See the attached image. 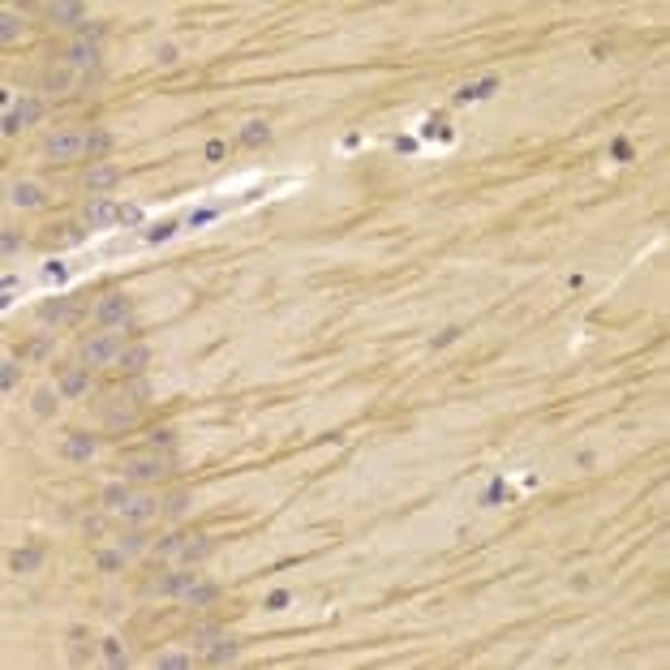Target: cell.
Wrapping results in <instances>:
<instances>
[{
  "mask_svg": "<svg viewBox=\"0 0 670 670\" xmlns=\"http://www.w3.org/2000/svg\"><path fill=\"white\" fill-rule=\"evenodd\" d=\"M78 357H82V365H112L121 357V340L117 335H86L78 344Z\"/></svg>",
  "mask_w": 670,
  "mask_h": 670,
  "instance_id": "1",
  "label": "cell"
},
{
  "mask_svg": "<svg viewBox=\"0 0 670 670\" xmlns=\"http://www.w3.org/2000/svg\"><path fill=\"white\" fill-rule=\"evenodd\" d=\"M163 473H172V460H168L159 447H155V452H146V456H129V460H125V477H129V481H155V477H163Z\"/></svg>",
  "mask_w": 670,
  "mask_h": 670,
  "instance_id": "2",
  "label": "cell"
},
{
  "mask_svg": "<svg viewBox=\"0 0 670 670\" xmlns=\"http://www.w3.org/2000/svg\"><path fill=\"white\" fill-rule=\"evenodd\" d=\"M129 314H134L129 293H107L95 301V322H103V327H121V322H129Z\"/></svg>",
  "mask_w": 670,
  "mask_h": 670,
  "instance_id": "3",
  "label": "cell"
},
{
  "mask_svg": "<svg viewBox=\"0 0 670 670\" xmlns=\"http://www.w3.org/2000/svg\"><path fill=\"white\" fill-rule=\"evenodd\" d=\"M82 151H86V134H78V129L47 134V142H43V155H52V159H74Z\"/></svg>",
  "mask_w": 670,
  "mask_h": 670,
  "instance_id": "4",
  "label": "cell"
},
{
  "mask_svg": "<svg viewBox=\"0 0 670 670\" xmlns=\"http://www.w3.org/2000/svg\"><path fill=\"white\" fill-rule=\"evenodd\" d=\"M43 117V103L39 99H18L9 112H5V134H18L22 125H35Z\"/></svg>",
  "mask_w": 670,
  "mask_h": 670,
  "instance_id": "5",
  "label": "cell"
},
{
  "mask_svg": "<svg viewBox=\"0 0 670 670\" xmlns=\"http://www.w3.org/2000/svg\"><path fill=\"white\" fill-rule=\"evenodd\" d=\"M65 65L69 69H95L99 65V43H90V39H74L69 47H65Z\"/></svg>",
  "mask_w": 670,
  "mask_h": 670,
  "instance_id": "6",
  "label": "cell"
},
{
  "mask_svg": "<svg viewBox=\"0 0 670 670\" xmlns=\"http://www.w3.org/2000/svg\"><path fill=\"white\" fill-rule=\"evenodd\" d=\"M86 387H90V365H69V370H61V382H56V391L69 400L86 396Z\"/></svg>",
  "mask_w": 670,
  "mask_h": 670,
  "instance_id": "7",
  "label": "cell"
},
{
  "mask_svg": "<svg viewBox=\"0 0 670 670\" xmlns=\"http://www.w3.org/2000/svg\"><path fill=\"white\" fill-rule=\"evenodd\" d=\"M198 584V576L189 572V568H181V572H168V576H159L155 584H151V593H163V597H181L185 589H194Z\"/></svg>",
  "mask_w": 670,
  "mask_h": 670,
  "instance_id": "8",
  "label": "cell"
},
{
  "mask_svg": "<svg viewBox=\"0 0 670 670\" xmlns=\"http://www.w3.org/2000/svg\"><path fill=\"white\" fill-rule=\"evenodd\" d=\"M155 512H163V502L159 498H151V494H134L125 507H121V516L129 520V524H142V520H151Z\"/></svg>",
  "mask_w": 670,
  "mask_h": 670,
  "instance_id": "9",
  "label": "cell"
},
{
  "mask_svg": "<svg viewBox=\"0 0 670 670\" xmlns=\"http://www.w3.org/2000/svg\"><path fill=\"white\" fill-rule=\"evenodd\" d=\"M117 211H121V206H112L107 198H90L82 215H86V223H90V228L99 233V228H112V223H117Z\"/></svg>",
  "mask_w": 670,
  "mask_h": 670,
  "instance_id": "10",
  "label": "cell"
},
{
  "mask_svg": "<svg viewBox=\"0 0 670 670\" xmlns=\"http://www.w3.org/2000/svg\"><path fill=\"white\" fill-rule=\"evenodd\" d=\"M39 568H43V550H39V546H22V550L9 554V572H13V576H30V572H39Z\"/></svg>",
  "mask_w": 670,
  "mask_h": 670,
  "instance_id": "11",
  "label": "cell"
},
{
  "mask_svg": "<svg viewBox=\"0 0 670 670\" xmlns=\"http://www.w3.org/2000/svg\"><path fill=\"white\" fill-rule=\"evenodd\" d=\"M35 314H39L43 327H56V322H65V318L74 314V301H69V297H47V301H39Z\"/></svg>",
  "mask_w": 670,
  "mask_h": 670,
  "instance_id": "12",
  "label": "cell"
},
{
  "mask_svg": "<svg viewBox=\"0 0 670 670\" xmlns=\"http://www.w3.org/2000/svg\"><path fill=\"white\" fill-rule=\"evenodd\" d=\"M117 365H121L129 378H138V374H146V365H151V348H146V344H129V348H121Z\"/></svg>",
  "mask_w": 670,
  "mask_h": 670,
  "instance_id": "13",
  "label": "cell"
},
{
  "mask_svg": "<svg viewBox=\"0 0 670 670\" xmlns=\"http://www.w3.org/2000/svg\"><path fill=\"white\" fill-rule=\"evenodd\" d=\"M134 396H121V400H112L107 409H103V421L112 425V430H125V425H134V417H138V409L129 404Z\"/></svg>",
  "mask_w": 670,
  "mask_h": 670,
  "instance_id": "14",
  "label": "cell"
},
{
  "mask_svg": "<svg viewBox=\"0 0 670 670\" xmlns=\"http://www.w3.org/2000/svg\"><path fill=\"white\" fill-rule=\"evenodd\" d=\"M61 456H65V460H78V464L90 460V456H95V438H90V434H69V438L61 442Z\"/></svg>",
  "mask_w": 670,
  "mask_h": 670,
  "instance_id": "15",
  "label": "cell"
},
{
  "mask_svg": "<svg viewBox=\"0 0 670 670\" xmlns=\"http://www.w3.org/2000/svg\"><path fill=\"white\" fill-rule=\"evenodd\" d=\"M47 18L56 26H86V5H47Z\"/></svg>",
  "mask_w": 670,
  "mask_h": 670,
  "instance_id": "16",
  "label": "cell"
},
{
  "mask_svg": "<svg viewBox=\"0 0 670 670\" xmlns=\"http://www.w3.org/2000/svg\"><path fill=\"white\" fill-rule=\"evenodd\" d=\"M202 653H206V662H211V666H223V662H237V657H241L237 640H228V636H219V640H211V645H206Z\"/></svg>",
  "mask_w": 670,
  "mask_h": 670,
  "instance_id": "17",
  "label": "cell"
},
{
  "mask_svg": "<svg viewBox=\"0 0 670 670\" xmlns=\"http://www.w3.org/2000/svg\"><path fill=\"white\" fill-rule=\"evenodd\" d=\"M498 90V78H481V82H473V86H460L456 90V103H477V99H490Z\"/></svg>",
  "mask_w": 670,
  "mask_h": 670,
  "instance_id": "18",
  "label": "cell"
},
{
  "mask_svg": "<svg viewBox=\"0 0 670 670\" xmlns=\"http://www.w3.org/2000/svg\"><path fill=\"white\" fill-rule=\"evenodd\" d=\"M9 202H13V206H39V202H43V189H39L35 181H18V185H9Z\"/></svg>",
  "mask_w": 670,
  "mask_h": 670,
  "instance_id": "19",
  "label": "cell"
},
{
  "mask_svg": "<svg viewBox=\"0 0 670 670\" xmlns=\"http://www.w3.org/2000/svg\"><path fill=\"white\" fill-rule=\"evenodd\" d=\"M206 554H211V541L198 533V537H185V541H181V554H177V558L189 568V563H198V558H206Z\"/></svg>",
  "mask_w": 670,
  "mask_h": 670,
  "instance_id": "20",
  "label": "cell"
},
{
  "mask_svg": "<svg viewBox=\"0 0 670 670\" xmlns=\"http://www.w3.org/2000/svg\"><path fill=\"white\" fill-rule=\"evenodd\" d=\"M117 168H107V163H95V168H86V185L99 194V189H107V185H117Z\"/></svg>",
  "mask_w": 670,
  "mask_h": 670,
  "instance_id": "21",
  "label": "cell"
},
{
  "mask_svg": "<svg viewBox=\"0 0 670 670\" xmlns=\"http://www.w3.org/2000/svg\"><path fill=\"white\" fill-rule=\"evenodd\" d=\"M421 138H425V142H452L456 134L447 129V121H442V117H425V121H421Z\"/></svg>",
  "mask_w": 670,
  "mask_h": 670,
  "instance_id": "22",
  "label": "cell"
},
{
  "mask_svg": "<svg viewBox=\"0 0 670 670\" xmlns=\"http://www.w3.org/2000/svg\"><path fill=\"white\" fill-rule=\"evenodd\" d=\"M177 228H181V219H163V223H151V228H146V237H142V241H146V245H159V241H172V237H177Z\"/></svg>",
  "mask_w": 670,
  "mask_h": 670,
  "instance_id": "23",
  "label": "cell"
},
{
  "mask_svg": "<svg viewBox=\"0 0 670 670\" xmlns=\"http://www.w3.org/2000/svg\"><path fill=\"white\" fill-rule=\"evenodd\" d=\"M266 142H271V125L266 121H249L241 129V146H266Z\"/></svg>",
  "mask_w": 670,
  "mask_h": 670,
  "instance_id": "24",
  "label": "cell"
},
{
  "mask_svg": "<svg viewBox=\"0 0 670 670\" xmlns=\"http://www.w3.org/2000/svg\"><path fill=\"white\" fill-rule=\"evenodd\" d=\"M215 597H219V589H215V584H202V580H198L194 589H185V593H181V601H185V606H211Z\"/></svg>",
  "mask_w": 670,
  "mask_h": 670,
  "instance_id": "25",
  "label": "cell"
},
{
  "mask_svg": "<svg viewBox=\"0 0 670 670\" xmlns=\"http://www.w3.org/2000/svg\"><path fill=\"white\" fill-rule=\"evenodd\" d=\"M30 409H35V417H52V413H56V387H39L35 400H30Z\"/></svg>",
  "mask_w": 670,
  "mask_h": 670,
  "instance_id": "26",
  "label": "cell"
},
{
  "mask_svg": "<svg viewBox=\"0 0 670 670\" xmlns=\"http://www.w3.org/2000/svg\"><path fill=\"white\" fill-rule=\"evenodd\" d=\"M129 498H134V490H129V486H107V490H103V507H112V512H121V507H125Z\"/></svg>",
  "mask_w": 670,
  "mask_h": 670,
  "instance_id": "27",
  "label": "cell"
},
{
  "mask_svg": "<svg viewBox=\"0 0 670 670\" xmlns=\"http://www.w3.org/2000/svg\"><path fill=\"white\" fill-rule=\"evenodd\" d=\"M125 563H129V558H125L121 550H99V554H95V568H103V572H121Z\"/></svg>",
  "mask_w": 670,
  "mask_h": 670,
  "instance_id": "28",
  "label": "cell"
},
{
  "mask_svg": "<svg viewBox=\"0 0 670 670\" xmlns=\"http://www.w3.org/2000/svg\"><path fill=\"white\" fill-rule=\"evenodd\" d=\"M181 541H185L181 533H168V537H159V541H155L151 550H155L159 558H177V554H181Z\"/></svg>",
  "mask_w": 670,
  "mask_h": 670,
  "instance_id": "29",
  "label": "cell"
},
{
  "mask_svg": "<svg viewBox=\"0 0 670 670\" xmlns=\"http://www.w3.org/2000/svg\"><path fill=\"white\" fill-rule=\"evenodd\" d=\"M117 550H121V554H125V558H138V554H142V550H146V537H142V533H138V529H134V533H125V537H121V541H117Z\"/></svg>",
  "mask_w": 670,
  "mask_h": 670,
  "instance_id": "30",
  "label": "cell"
},
{
  "mask_svg": "<svg viewBox=\"0 0 670 670\" xmlns=\"http://www.w3.org/2000/svg\"><path fill=\"white\" fill-rule=\"evenodd\" d=\"M107 146H112V134H103V129H90V134H86V151H82V155H90V159H95V155H103Z\"/></svg>",
  "mask_w": 670,
  "mask_h": 670,
  "instance_id": "31",
  "label": "cell"
},
{
  "mask_svg": "<svg viewBox=\"0 0 670 670\" xmlns=\"http://www.w3.org/2000/svg\"><path fill=\"white\" fill-rule=\"evenodd\" d=\"M18 378H22V361H18V357H9L5 365H0V387L13 391V387H18Z\"/></svg>",
  "mask_w": 670,
  "mask_h": 670,
  "instance_id": "32",
  "label": "cell"
},
{
  "mask_svg": "<svg viewBox=\"0 0 670 670\" xmlns=\"http://www.w3.org/2000/svg\"><path fill=\"white\" fill-rule=\"evenodd\" d=\"M43 279H47V284H65V279H69V266H65L61 258H47V262H43Z\"/></svg>",
  "mask_w": 670,
  "mask_h": 670,
  "instance_id": "33",
  "label": "cell"
},
{
  "mask_svg": "<svg viewBox=\"0 0 670 670\" xmlns=\"http://www.w3.org/2000/svg\"><path fill=\"white\" fill-rule=\"evenodd\" d=\"M163 512H168V516H185V512H189V494H185V490L168 494V498H163Z\"/></svg>",
  "mask_w": 670,
  "mask_h": 670,
  "instance_id": "34",
  "label": "cell"
},
{
  "mask_svg": "<svg viewBox=\"0 0 670 670\" xmlns=\"http://www.w3.org/2000/svg\"><path fill=\"white\" fill-rule=\"evenodd\" d=\"M18 35H22V18H18V13L9 9L5 18H0V39H5V43H13Z\"/></svg>",
  "mask_w": 670,
  "mask_h": 670,
  "instance_id": "35",
  "label": "cell"
},
{
  "mask_svg": "<svg viewBox=\"0 0 670 670\" xmlns=\"http://www.w3.org/2000/svg\"><path fill=\"white\" fill-rule=\"evenodd\" d=\"M155 666H159V670H185V666H189V653H159Z\"/></svg>",
  "mask_w": 670,
  "mask_h": 670,
  "instance_id": "36",
  "label": "cell"
},
{
  "mask_svg": "<svg viewBox=\"0 0 670 670\" xmlns=\"http://www.w3.org/2000/svg\"><path fill=\"white\" fill-rule=\"evenodd\" d=\"M103 657H107L112 666H125V645H121L117 636H107V640H103Z\"/></svg>",
  "mask_w": 670,
  "mask_h": 670,
  "instance_id": "37",
  "label": "cell"
},
{
  "mask_svg": "<svg viewBox=\"0 0 670 670\" xmlns=\"http://www.w3.org/2000/svg\"><path fill=\"white\" fill-rule=\"evenodd\" d=\"M117 223H121V228H142V206H121Z\"/></svg>",
  "mask_w": 670,
  "mask_h": 670,
  "instance_id": "38",
  "label": "cell"
},
{
  "mask_svg": "<svg viewBox=\"0 0 670 670\" xmlns=\"http://www.w3.org/2000/svg\"><path fill=\"white\" fill-rule=\"evenodd\" d=\"M52 353V335H39V340L22 344V357H47Z\"/></svg>",
  "mask_w": 670,
  "mask_h": 670,
  "instance_id": "39",
  "label": "cell"
},
{
  "mask_svg": "<svg viewBox=\"0 0 670 670\" xmlns=\"http://www.w3.org/2000/svg\"><path fill=\"white\" fill-rule=\"evenodd\" d=\"M456 340H460V327H442V331L434 335V340H430V348L438 353V348H447V344H456Z\"/></svg>",
  "mask_w": 670,
  "mask_h": 670,
  "instance_id": "40",
  "label": "cell"
},
{
  "mask_svg": "<svg viewBox=\"0 0 670 670\" xmlns=\"http://www.w3.org/2000/svg\"><path fill=\"white\" fill-rule=\"evenodd\" d=\"M43 86H47V90H65V86H69V74H65V69H56V74H47V78H43Z\"/></svg>",
  "mask_w": 670,
  "mask_h": 670,
  "instance_id": "41",
  "label": "cell"
},
{
  "mask_svg": "<svg viewBox=\"0 0 670 670\" xmlns=\"http://www.w3.org/2000/svg\"><path fill=\"white\" fill-rule=\"evenodd\" d=\"M502 494H507V481H502V477H498V481H494V486L486 490V498H481V502H486V507H494V502H498Z\"/></svg>",
  "mask_w": 670,
  "mask_h": 670,
  "instance_id": "42",
  "label": "cell"
},
{
  "mask_svg": "<svg viewBox=\"0 0 670 670\" xmlns=\"http://www.w3.org/2000/svg\"><path fill=\"white\" fill-rule=\"evenodd\" d=\"M288 601H293V593H288V589H275V593L266 597V610H284Z\"/></svg>",
  "mask_w": 670,
  "mask_h": 670,
  "instance_id": "43",
  "label": "cell"
},
{
  "mask_svg": "<svg viewBox=\"0 0 670 670\" xmlns=\"http://www.w3.org/2000/svg\"><path fill=\"white\" fill-rule=\"evenodd\" d=\"M215 215H219V206H206V211H194V215H189V228H202V223H211Z\"/></svg>",
  "mask_w": 670,
  "mask_h": 670,
  "instance_id": "44",
  "label": "cell"
},
{
  "mask_svg": "<svg viewBox=\"0 0 670 670\" xmlns=\"http://www.w3.org/2000/svg\"><path fill=\"white\" fill-rule=\"evenodd\" d=\"M0 249H5V254H18V249H22V237H18L13 228H5V237H0Z\"/></svg>",
  "mask_w": 670,
  "mask_h": 670,
  "instance_id": "45",
  "label": "cell"
},
{
  "mask_svg": "<svg viewBox=\"0 0 670 670\" xmlns=\"http://www.w3.org/2000/svg\"><path fill=\"white\" fill-rule=\"evenodd\" d=\"M211 640H219V632H215V628H202V632L194 636V645H198V649H206Z\"/></svg>",
  "mask_w": 670,
  "mask_h": 670,
  "instance_id": "46",
  "label": "cell"
},
{
  "mask_svg": "<svg viewBox=\"0 0 670 670\" xmlns=\"http://www.w3.org/2000/svg\"><path fill=\"white\" fill-rule=\"evenodd\" d=\"M159 61H163V65H177V43H163V47H159Z\"/></svg>",
  "mask_w": 670,
  "mask_h": 670,
  "instance_id": "47",
  "label": "cell"
},
{
  "mask_svg": "<svg viewBox=\"0 0 670 670\" xmlns=\"http://www.w3.org/2000/svg\"><path fill=\"white\" fill-rule=\"evenodd\" d=\"M391 146H396L400 155H413V151H417V138H396V142H391Z\"/></svg>",
  "mask_w": 670,
  "mask_h": 670,
  "instance_id": "48",
  "label": "cell"
},
{
  "mask_svg": "<svg viewBox=\"0 0 670 670\" xmlns=\"http://www.w3.org/2000/svg\"><path fill=\"white\" fill-rule=\"evenodd\" d=\"M82 39H90V43H99V39H103V26H95V22H86V26H82Z\"/></svg>",
  "mask_w": 670,
  "mask_h": 670,
  "instance_id": "49",
  "label": "cell"
},
{
  "mask_svg": "<svg viewBox=\"0 0 670 670\" xmlns=\"http://www.w3.org/2000/svg\"><path fill=\"white\" fill-rule=\"evenodd\" d=\"M610 151H614V159H628V155H632V146H628L623 138H614V146H610Z\"/></svg>",
  "mask_w": 670,
  "mask_h": 670,
  "instance_id": "50",
  "label": "cell"
},
{
  "mask_svg": "<svg viewBox=\"0 0 670 670\" xmlns=\"http://www.w3.org/2000/svg\"><path fill=\"white\" fill-rule=\"evenodd\" d=\"M151 442H155V447H168V442H172V434H168V430H155Z\"/></svg>",
  "mask_w": 670,
  "mask_h": 670,
  "instance_id": "51",
  "label": "cell"
},
{
  "mask_svg": "<svg viewBox=\"0 0 670 670\" xmlns=\"http://www.w3.org/2000/svg\"><path fill=\"white\" fill-rule=\"evenodd\" d=\"M223 155V142H206V159H219Z\"/></svg>",
  "mask_w": 670,
  "mask_h": 670,
  "instance_id": "52",
  "label": "cell"
}]
</instances>
